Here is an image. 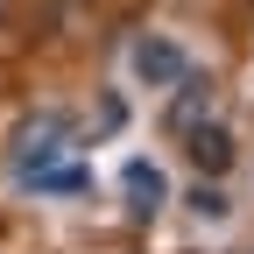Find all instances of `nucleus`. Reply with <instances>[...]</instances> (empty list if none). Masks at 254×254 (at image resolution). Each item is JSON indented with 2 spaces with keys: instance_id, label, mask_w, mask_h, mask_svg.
<instances>
[{
  "instance_id": "0eeeda50",
  "label": "nucleus",
  "mask_w": 254,
  "mask_h": 254,
  "mask_svg": "<svg viewBox=\"0 0 254 254\" xmlns=\"http://www.w3.org/2000/svg\"><path fill=\"white\" fill-rule=\"evenodd\" d=\"M190 212H198V219H226L233 205H226V190H219V184H198V190H190Z\"/></svg>"
},
{
  "instance_id": "7ed1b4c3",
  "label": "nucleus",
  "mask_w": 254,
  "mask_h": 254,
  "mask_svg": "<svg viewBox=\"0 0 254 254\" xmlns=\"http://www.w3.org/2000/svg\"><path fill=\"white\" fill-rule=\"evenodd\" d=\"M170 85H177V106H170V134H184V127L212 120V78H198V71H177Z\"/></svg>"
},
{
  "instance_id": "f03ea898",
  "label": "nucleus",
  "mask_w": 254,
  "mask_h": 254,
  "mask_svg": "<svg viewBox=\"0 0 254 254\" xmlns=\"http://www.w3.org/2000/svg\"><path fill=\"white\" fill-rule=\"evenodd\" d=\"M184 155H190V163H198V177H226L233 170V134H226V127H219V120H198V127H184Z\"/></svg>"
},
{
  "instance_id": "39448f33",
  "label": "nucleus",
  "mask_w": 254,
  "mask_h": 254,
  "mask_svg": "<svg viewBox=\"0 0 254 254\" xmlns=\"http://www.w3.org/2000/svg\"><path fill=\"white\" fill-rule=\"evenodd\" d=\"M134 71H141L148 85H170V78L184 71V50H177V43H141V50H134Z\"/></svg>"
},
{
  "instance_id": "f257e3e1",
  "label": "nucleus",
  "mask_w": 254,
  "mask_h": 254,
  "mask_svg": "<svg viewBox=\"0 0 254 254\" xmlns=\"http://www.w3.org/2000/svg\"><path fill=\"white\" fill-rule=\"evenodd\" d=\"M71 120H64V113H36V120H21L14 127V148H7V177L28 190V184H36L43 170H57L64 163V155H71Z\"/></svg>"
},
{
  "instance_id": "423d86ee",
  "label": "nucleus",
  "mask_w": 254,
  "mask_h": 254,
  "mask_svg": "<svg viewBox=\"0 0 254 254\" xmlns=\"http://www.w3.org/2000/svg\"><path fill=\"white\" fill-rule=\"evenodd\" d=\"M28 190H57V198H78V190H92V177H85V163H71V155H64V163H57V170H43Z\"/></svg>"
},
{
  "instance_id": "20e7f679",
  "label": "nucleus",
  "mask_w": 254,
  "mask_h": 254,
  "mask_svg": "<svg viewBox=\"0 0 254 254\" xmlns=\"http://www.w3.org/2000/svg\"><path fill=\"white\" fill-rule=\"evenodd\" d=\"M127 212H134V219H155V212H163L170 205V184H163V170H155V163H127Z\"/></svg>"
}]
</instances>
